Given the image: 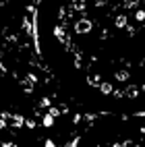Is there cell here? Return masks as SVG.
<instances>
[{
    "label": "cell",
    "mask_w": 145,
    "mask_h": 147,
    "mask_svg": "<svg viewBox=\"0 0 145 147\" xmlns=\"http://www.w3.org/2000/svg\"><path fill=\"white\" fill-rule=\"evenodd\" d=\"M73 29H75L77 35H87V33H91V29H93V21L83 13V17L79 19V21H75Z\"/></svg>",
    "instance_id": "obj_1"
},
{
    "label": "cell",
    "mask_w": 145,
    "mask_h": 147,
    "mask_svg": "<svg viewBox=\"0 0 145 147\" xmlns=\"http://www.w3.org/2000/svg\"><path fill=\"white\" fill-rule=\"evenodd\" d=\"M2 118L8 120V126L13 129H23L25 126V116L23 114H8V112H2Z\"/></svg>",
    "instance_id": "obj_2"
},
{
    "label": "cell",
    "mask_w": 145,
    "mask_h": 147,
    "mask_svg": "<svg viewBox=\"0 0 145 147\" xmlns=\"http://www.w3.org/2000/svg\"><path fill=\"white\" fill-rule=\"evenodd\" d=\"M31 29H33V19L29 15H23V19H21V31L25 35H31Z\"/></svg>",
    "instance_id": "obj_3"
},
{
    "label": "cell",
    "mask_w": 145,
    "mask_h": 147,
    "mask_svg": "<svg viewBox=\"0 0 145 147\" xmlns=\"http://www.w3.org/2000/svg\"><path fill=\"white\" fill-rule=\"evenodd\" d=\"M71 11L73 13H85L87 11V0H71Z\"/></svg>",
    "instance_id": "obj_4"
},
{
    "label": "cell",
    "mask_w": 145,
    "mask_h": 147,
    "mask_svg": "<svg viewBox=\"0 0 145 147\" xmlns=\"http://www.w3.org/2000/svg\"><path fill=\"white\" fill-rule=\"evenodd\" d=\"M124 93H127L129 100H137L139 93H141V87H139V85H129L127 89H124Z\"/></svg>",
    "instance_id": "obj_5"
},
{
    "label": "cell",
    "mask_w": 145,
    "mask_h": 147,
    "mask_svg": "<svg viewBox=\"0 0 145 147\" xmlns=\"http://www.w3.org/2000/svg\"><path fill=\"white\" fill-rule=\"evenodd\" d=\"M114 79H116V81H120V83L129 81V79H131V73H129V68L124 66V68H120V71H116V73H114Z\"/></svg>",
    "instance_id": "obj_6"
},
{
    "label": "cell",
    "mask_w": 145,
    "mask_h": 147,
    "mask_svg": "<svg viewBox=\"0 0 145 147\" xmlns=\"http://www.w3.org/2000/svg\"><path fill=\"white\" fill-rule=\"evenodd\" d=\"M127 25H129L127 15H116V19H114V27L116 29H127Z\"/></svg>",
    "instance_id": "obj_7"
},
{
    "label": "cell",
    "mask_w": 145,
    "mask_h": 147,
    "mask_svg": "<svg viewBox=\"0 0 145 147\" xmlns=\"http://www.w3.org/2000/svg\"><path fill=\"white\" fill-rule=\"evenodd\" d=\"M54 122H56V116H52L50 112L42 116V126H44V129H52V126H54Z\"/></svg>",
    "instance_id": "obj_8"
},
{
    "label": "cell",
    "mask_w": 145,
    "mask_h": 147,
    "mask_svg": "<svg viewBox=\"0 0 145 147\" xmlns=\"http://www.w3.org/2000/svg\"><path fill=\"white\" fill-rule=\"evenodd\" d=\"M104 81H102V75H89L87 77V85L89 87H100Z\"/></svg>",
    "instance_id": "obj_9"
},
{
    "label": "cell",
    "mask_w": 145,
    "mask_h": 147,
    "mask_svg": "<svg viewBox=\"0 0 145 147\" xmlns=\"http://www.w3.org/2000/svg\"><path fill=\"white\" fill-rule=\"evenodd\" d=\"M98 89H100V93H102V95H112V93H114V85H112V83H106V81H104V83H102V85L98 87Z\"/></svg>",
    "instance_id": "obj_10"
},
{
    "label": "cell",
    "mask_w": 145,
    "mask_h": 147,
    "mask_svg": "<svg viewBox=\"0 0 145 147\" xmlns=\"http://www.w3.org/2000/svg\"><path fill=\"white\" fill-rule=\"evenodd\" d=\"M139 2L141 0H122V8L127 11V8H139Z\"/></svg>",
    "instance_id": "obj_11"
},
{
    "label": "cell",
    "mask_w": 145,
    "mask_h": 147,
    "mask_svg": "<svg viewBox=\"0 0 145 147\" xmlns=\"http://www.w3.org/2000/svg\"><path fill=\"white\" fill-rule=\"evenodd\" d=\"M98 116H100V114H93V112H87V114H85V122H89V124H93L95 120H98Z\"/></svg>",
    "instance_id": "obj_12"
},
{
    "label": "cell",
    "mask_w": 145,
    "mask_h": 147,
    "mask_svg": "<svg viewBox=\"0 0 145 147\" xmlns=\"http://www.w3.org/2000/svg\"><path fill=\"white\" fill-rule=\"evenodd\" d=\"M25 126H27L29 131H33V129H37V122L33 118H25Z\"/></svg>",
    "instance_id": "obj_13"
},
{
    "label": "cell",
    "mask_w": 145,
    "mask_h": 147,
    "mask_svg": "<svg viewBox=\"0 0 145 147\" xmlns=\"http://www.w3.org/2000/svg\"><path fill=\"white\" fill-rule=\"evenodd\" d=\"M135 19H137L139 23H143V21H145V8H139V11L135 13Z\"/></svg>",
    "instance_id": "obj_14"
},
{
    "label": "cell",
    "mask_w": 145,
    "mask_h": 147,
    "mask_svg": "<svg viewBox=\"0 0 145 147\" xmlns=\"http://www.w3.org/2000/svg\"><path fill=\"white\" fill-rule=\"evenodd\" d=\"M48 112H50L52 116H56V118H58V116H60V114H62V108H60V110H58V108H56V106H50V108H48Z\"/></svg>",
    "instance_id": "obj_15"
},
{
    "label": "cell",
    "mask_w": 145,
    "mask_h": 147,
    "mask_svg": "<svg viewBox=\"0 0 145 147\" xmlns=\"http://www.w3.org/2000/svg\"><path fill=\"white\" fill-rule=\"evenodd\" d=\"M112 97H116V100H122V97H127V93H124V89H114Z\"/></svg>",
    "instance_id": "obj_16"
},
{
    "label": "cell",
    "mask_w": 145,
    "mask_h": 147,
    "mask_svg": "<svg viewBox=\"0 0 145 147\" xmlns=\"http://www.w3.org/2000/svg\"><path fill=\"white\" fill-rule=\"evenodd\" d=\"M50 106H52L50 97H42V100H40V108H50Z\"/></svg>",
    "instance_id": "obj_17"
},
{
    "label": "cell",
    "mask_w": 145,
    "mask_h": 147,
    "mask_svg": "<svg viewBox=\"0 0 145 147\" xmlns=\"http://www.w3.org/2000/svg\"><path fill=\"white\" fill-rule=\"evenodd\" d=\"M25 77H27L29 81H33V83H40V77H37L35 73H31V71H29V73H25Z\"/></svg>",
    "instance_id": "obj_18"
},
{
    "label": "cell",
    "mask_w": 145,
    "mask_h": 147,
    "mask_svg": "<svg viewBox=\"0 0 145 147\" xmlns=\"http://www.w3.org/2000/svg\"><path fill=\"white\" fill-rule=\"evenodd\" d=\"M81 120H85V114H79V112L73 114V124H79Z\"/></svg>",
    "instance_id": "obj_19"
},
{
    "label": "cell",
    "mask_w": 145,
    "mask_h": 147,
    "mask_svg": "<svg viewBox=\"0 0 145 147\" xmlns=\"http://www.w3.org/2000/svg\"><path fill=\"white\" fill-rule=\"evenodd\" d=\"M25 13H27V15H35V13H37L35 4H27V6H25Z\"/></svg>",
    "instance_id": "obj_20"
},
{
    "label": "cell",
    "mask_w": 145,
    "mask_h": 147,
    "mask_svg": "<svg viewBox=\"0 0 145 147\" xmlns=\"http://www.w3.org/2000/svg\"><path fill=\"white\" fill-rule=\"evenodd\" d=\"M6 42H8V44H17V42H19V35H17V33H8Z\"/></svg>",
    "instance_id": "obj_21"
},
{
    "label": "cell",
    "mask_w": 145,
    "mask_h": 147,
    "mask_svg": "<svg viewBox=\"0 0 145 147\" xmlns=\"http://www.w3.org/2000/svg\"><path fill=\"white\" fill-rule=\"evenodd\" d=\"M58 19H60V21H64V19H66V11H64V6H58Z\"/></svg>",
    "instance_id": "obj_22"
},
{
    "label": "cell",
    "mask_w": 145,
    "mask_h": 147,
    "mask_svg": "<svg viewBox=\"0 0 145 147\" xmlns=\"http://www.w3.org/2000/svg\"><path fill=\"white\" fill-rule=\"evenodd\" d=\"M79 143H81V137H75L73 141H69V143H66V147H77Z\"/></svg>",
    "instance_id": "obj_23"
},
{
    "label": "cell",
    "mask_w": 145,
    "mask_h": 147,
    "mask_svg": "<svg viewBox=\"0 0 145 147\" xmlns=\"http://www.w3.org/2000/svg\"><path fill=\"white\" fill-rule=\"evenodd\" d=\"M127 33H129V37H135V33H137V27H133V25H127Z\"/></svg>",
    "instance_id": "obj_24"
},
{
    "label": "cell",
    "mask_w": 145,
    "mask_h": 147,
    "mask_svg": "<svg viewBox=\"0 0 145 147\" xmlns=\"http://www.w3.org/2000/svg\"><path fill=\"white\" fill-rule=\"evenodd\" d=\"M104 4H106V0H93V6L95 8H102Z\"/></svg>",
    "instance_id": "obj_25"
},
{
    "label": "cell",
    "mask_w": 145,
    "mask_h": 147,
    "mask_svg": "<svg viewBox=\"0 0 145 147\" xmlns=\"http://www.w3.org/2000/svg\"><path fill=\"white\" fill-rule=\"evenodd\" d=\"M44 145H46V147H56V143H54L52 139H44Z\"/></svg>",
    "instance_id": "obj_26"
},
{
    "label": "cell",
    "mask_w": 145,
    "mask_h": 147,
    "mask_svg": "<svg viewBox=\"0 0 145 147\" xmlns=\"http://www.w3.org/2000/svg\"><path fill=\"white\" fill-rule=\"evenodd\" d=\"M0 71H2V75H6V73H8V71H6V64H4V62H0Z\"/></svg>",
    "instance_id": "obj_27"
},
{
    "label": "cell",
    "mask_w": 145,
    "mask_h": 147,
    "mask_svg": "<svg viewBox=\"0 0 145 147\" xmlns=\"http://www.w3.org/2000/svg\"><path fill=\"white\" fill-rule=\"evenodd\" d=\"M141 91H145V83H143V85H141Z\"/></svg>",
    "instance_id": "obj_28"
},
{
    "label": "cell",
    "mask_w": 145,
    "mask_h": 147,
    "mask_svg": "<svg viewBox=\"0 0 145 147\" xmlns=\"http://www.w3.org/2000/svg\"><path fill=\"white\" fill-rule=\"evenodd\" d=\"M37 2H42V0H37Z\"/></svg>",
    "instance_id": "obj_29"
}]
</instances>
